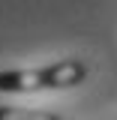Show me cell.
Returning a JSON list of instances; mask_svg holds the SVG:
<instances>
[{"label": "cell", "mask_w": 117, "mask_h": 120, "mask_svg": "<svg viewBox=\"0 0 117 120\" xmlns=\"http://www.w3.org/2000/svg\"><path fill=\"white\" fill-rule=\"evenodd\" d=\"M87 78L84 60H60L45 69H6L0 72V93H33V90H60L75 87Z\"/></svg>", "instance_id": "cell-1"}, {"label": "cell", "mask_w": 117, "mask_h": 120, "mask_svg": "<svg viewBox=\"0 0 117 120\" xmlns=\"http://www.w3.org/2000/svg\"><path fill=\"white\" fill-rule=\"evenodd\" d=\"M0 120H60V117L51 111H27V108L0 105Z\"/></svg>", "instance_id": "cell-2"}]
</instances>
